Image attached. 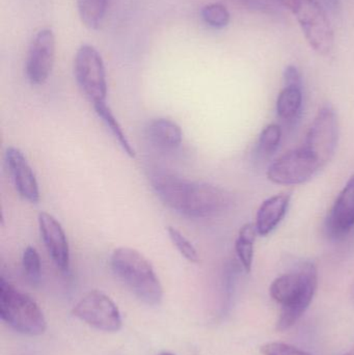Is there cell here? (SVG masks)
<instances>
[{
  "instance_id": "1",
  "label": "cell",
  "mask_w": 354,
  "mask_h": 355,
  "mask_svg": "<svg viewBox=\"0 0 354 355\" xmlns=\"http://www.w3.org/2000/svg\"><path fill=\"white\" fill-rule=\"evenodd\" d=\"M150 180L156 196L166 207L189 218L218 216L231 204L228 192L213 184L191 181L160 171L154 172Z\"/></svg>"
},
{
  "instance_id": "2",
  "label": "cell",
  "mask_w": 354,
  "mask_h": 355,
  "mask_svg": "<svg viewBox=\"0 0 354 355\" xmlns=\"http://www.w3.org/2000/svg\"><path fill=\"white\" fill-rule=\"evenodd\" d=\"M318 287V270L309 261L276 277L270 286V296L281 306L276 329H291L313 302Z\"/></svg>"
},
{
  "instance_id": "3",
  "label": "cell",
  "mask_w": 354,
  "mask_h": 355,
  "mask_svg": "<svg viewBox=\"0 0 354 355\" xmlns=\"http://www.w3.org/2000/svg\"><path fill=\"white\" fill-rule=\"evenodd\" d=\"M110 267L116 277L148 306H158L163 288L151 262L139 250L121 246L112 252Z\"/></svg>"
},
{
  "instance_id": "4",
  "label": "cell",
  "mask_w": 354,
  "mask_h": 355,
  "mask_svg": "<svg viewBox=\"0 0 354 355\" xmlns=\"http://www.w3.org/2000/svg\"><path fill=\"white\" fill-rule=\"evenodd\" d=\"M0 318L10 329L25 336H41L47 329L43 311L35 300L1 277Z\"/></svg>"
},
{
  "instance_id": "5",
  "label": "cell",
  "mask_w": 354,
  "mask_h": 355,
  "mask_svg": "<svg viewBox=\"0 0 354 355\" xmlns=\"http://www.w3.org/2000/svg\"><path fill=\"white\" fill-rule=\"evenodd\" d=\"M299 21L308 43L317 53L328 55L334 48V31L328 12L317 0H276Z\"/></svg>"
},
{
  "instance_id": "6",
  "label": "cell",
  "mask_w": 354,
  "mask_h": 355,
  "mask_svg": "<svg viewBox=\"0 0 354 355\" xmlns=\"http://www.w3.org/2000/svg\"><path fill=\"white\" fill-rule=\"evenodd\" d=\"M74 76L85 97L95 104L107 99L108 85L103 58L95 47L81 45L74 58Z\"/></svg>"
},
{
  "instance_id": "7",
  "label": "cell",
  "mask_w": 354,
  "mask_h": 355,
  "mask_svg": "<svg viewBox=\"0 0 354 355\" xmlns=\"http://www.w3.org/2000/svg\"><path fill=\"white\" fill-rule=\"evenodd\" d=\"M324 166L305 147L291 150L274 160L266 176L278 185H301L310 181Z\"/></svg>"
},
{
  "instance_id": "8",
  "label": "cell",
  "mask_w": 354,
  "mask_h": 355,
  "mask_svg": "<svg viewBox=\"0 0 354 355\" xmlns=\"http://www.w3.org/2000/svg\"><path fill=\"white\" fill-rule=\"evenodd\" d=\"M73 316L98 331L116 333L123 327L122 316L114 300L99 290L85 294L72 310Z\"/></svg>"
},
{
  "instance_id": "9",
  "label": "cell",
  "mask_w": 354,
  "mask_h": 355,
  "mask_svg": "<svg viewBox=\"0 0 354 355\" xmlns=\"http://www.w3.org/2000/svg\"><path fill=\"white\" fill-rule=\"evenodd\" d=\"M339 143V122L330 105L320 108L314 119L303 147L313 154L322 166L332 160Z\"/></svg>"
},
{
  "instance_id": "10",
  "label": "cell",
  "mask_w": 354,
  "mask_h": 355,
  "mask_svg": "<svg viewBox=\"0 0 354 355\" xmlns=\"http://www.w3.org/2000/svg\"><path fill=\"white\" fill-rule=\"evenodd\" d=\"M55 35L50 28H42L31 40L25 62L27 79L33 85H42L51 75L55 60Z\"/></svg>"
},
{
  "instance_id": "11",
  "label": "cell",
  "mask_w": 354,
  "mask_h": 355,
  "mask_svg": "<svg viewBox=\"0 0 354 355\" xmlns=\"http://www.w3.org/2000/svg\"><path fill=\"white\" fill-rule=\"evenodd\" d=\"M354 229V175L349 178L326 216V236L335 241L345 239Z\"/></svg>"
},
{
  "instance_id": "12",
  "label": "cell",
  "mask_w": 354,
  "mask_h": 355,
  "mask_svg": "<svg viewBox=\"0 0 354 355\" xmlns=\"http://www.w3.org/2000/svg\"><path fill=\"white\" fill-rule=\"evenodd\" d=\"M37 223L42 240L50 258L60 271L68 272L70 246L64 227L53 215L47 212L39 213Z\"/></svg>"
},
{
  "instance_id": "13",
  "label": "cell",
  "mask_w": 354,
  "mask_h": 355,
  "mask_svg": "<svg viewBox=\"0 0 354 355\" xmlns=\"http://www.w3.org/2000/svg\"><path fill=\"white\" fill-rule=\"evenodd\" d=\"M6 164L19 196L30 204H37L39 200V183L23 152L18 148L8 147Z\"/></svg>"
},
{
  "instance_id": "14",
  "label": "cell",
  "mask_w": 354,
  "mask_h": 355,
  "mask_svg": "<svg viewBox=\"0 0 354 355\" xmlns=\"http://www.w3.org/2000/svg\"><path fill=\"white\" fill-rule=\"evenodd\" d=\"M290 202V193H280L270 196L262 202L256 216L258 235L265 237L278 227L288 212Z\"/></svg>"
},
{
  "instance_id": "15",
  "label": "cell",
  "mask_w": 354,
  "mask_h": 355,
  "mask_svg": "<svg viewBox=\"0 0 354 355\" xmlns=\"http://www.w3.org/2000/svg\"><path fill=\"white\" fill-rule=\"evenodd\" d=\"M145 139L156 149L172 151L178 149L183 141L180 125L170 119L156 118L145 127Z\"/></svg>"
},
{
  "instance_id": "16",
  "label": "cell",
  "mask_w": 354,
  "mask_h": 355,
  "mask_svg": "<svg viewBox=\"0 0 354 355\" xmlns=\"http://www.w3.org/2000/svg\"><path fill=\"white\" fill-rule=\"evenodd\" d=\"M303 103V87H285L276 100V114L284 122H294L301 116Z\"/></svg>"
},
{
  "instance_id": "17",
  "label": "cell",
  "mask_w": 354,
  "mask_h": 355,
  "mask_svg": "<svg viewBox=\"0 0 354 355\" xmlns=\"http://www.w3.org/2000/svg\"><path fill=\"white\" fill-rule=\"evenodd\" d=\"M257 236L255 223H245L239 230L238 236L235 241V252L245 272H249L253 266L254 248Z\"/></svg>"
},
{
  "instance_id": "18",
  "label": "cell",
  "mask_w": 354,
  "mask_h": 355,
  "mask_svg": "<svg viewBox=\"0 0 354 355\" xmlns=\"http://www.w3.org/2000/svg\"><path fill=\"white\" fill-rule=\"evenodd\" d=\"M112 0H77V10L81 22L91 31L100 28Z\"/></svg>"
},
{
  "instance_id": "19",
  "label": "cell",
  "mask_w": 354,
  "mask_h": 355,
  "mask_svg": "<svg viewBox=\"0 0 354 355\" xmlns=\"http://www.w3.org/2000/svg\"><path fill=\"white\" fill-rule=\"evenodd\" d=\"M93 106L94 108H95L96 114L101 119L102 122L104 123L106 128L110 131L114 139L118 141L123 151H124L129 157L135 158L136 153H135L134 148L131 145L126 133L124 132L120 123L116 120L114 114H112L109 106L106 104V102H104V103L95 104V105Z\"/></svg>"
},
{
  "instance_id": "20",
  "label": "cell",
  "mask_w": 354,
  "mask_h": 355,
  "mask_svg": "<svg viewBox=\"0 0 354 355\" xmlns=\"http://www.w3.org/2000/svg\"><path fill=\"white\" fill-rule=\"evenodd\" d=\"M282 128L278 124H269L262 130L258 139L256 152L260 157L267 158L274 155L282 141Z\"/></svg>"
},
{
  "instance_id": "21",
  "label": "cell",
  "mask_w": 354,
  "mask_h": 355,
  "mask_svg": "<svg viewBox=\"0 0 354 355\" xmlns=\"http://www.w3.org/2000/svg\"><path fill=\"white\" fill-rule=\"evenodd\" d=\"M202 19L208 26L212 28L222 29L228 26L231 20L230 12L224 4L209 3L204 6L201 10Z\"/></svg>"
},
{
  "instance_id": "22",
  "label": "cell",
  "mask_w": 354,
  "mask_h": 355,
  "mask_svg": "<svg viewBox=\"0 0 354 355\" xmlns=\"http://www.w3.org/2000/svg\"><path fill=\"white\" fill-rule=\"evenodd\" d=\"M22 269L31 285H39L42 277V263L39 252L33 246H27L22 254Z\"/></svg>"
},
{
  "instance_id": "23",
  "label": "cell",
  "mask_w": 354,
  "mask_h": 355,
  "mask_svg": "<svg viewBox=\"0 0 354 355\" xmlns=\"http://www.w3.org/2000/svg\"><path fill=\"white\" fill-rule=\"evenodd\" d=\"M168 234L172 243L176 246L178 252H180L187 261L191 263L199 262L200 258L197 250H195L193 244L191 243L178 229L174 227H168Z\"/></svg>"
},
{
  "instance_id": "24",
  "label": "cell",
  "mask_w": 354,
  "mask_h": 355,
  "mask_svg": "<svg viewBox=\"0 0 354 355\" xmlns=\"http://www.w3.org/2000/svg\"><path fill=\"white\" fill-rule=\"evenodd\" d=\"M261 352L264 355H311L294 346L280 342L265 344L262 346Z\"/></svg>"
},
{
  "instance_id": "25",
  "label": "cell",
  "mask_w": 354,
  "mask_h": 355,
  "mask_svg": "<svg viewBox=\"0 0 354 355\" xmlns=\"http://www.w3.org/2000/svg\"><path fill=\"white\" fill-rule=\"evenodd\" d=\"M236 2L253 10H263V12H272L278 10V2L276 0H235Z\"/></svg>"
},
{
  "instance_id": "26",
  "label": "cell",
  "mask_w": 354,
  "mask_h": 355,
  "mask_svg": "<svg viewBox=\"0 0 354 355\" xmlns=\"http://www.w3.org/2000/svg\"><path fill=\"white\" fill-rule=\"evenodd\" d=\"M285 87H303L301 72L295 66H288L284 71Z\"/></svg>"
},
{
  "instance_id": "27",
  "label": "cell",
  "mask_w": 354,
  "mask_h": 355,
  "mask_svg": "<svg viewBox=\"0 0 354 355\" xmlns=\"http://www.w3.org/2000/svg\"><path fill=\"white\" fill-rule=\"evenodd\" d=\"M322 8L326 10H330V12H339L341 10V0H317Z\"/></svg>"
},
{
  "instance_id": "28",
  "label": "cell",
  "mask_w": 354,
  "mask_h": 355,
  "mask_svg": "<svg viewBox=\"0 0 354 355\" xmlns=\"http://www.w3.org/2000/svg\"><path fill=\"white\" fill-rule=\"evenodd\" d=\"M158 355H176V354H172V352H161V354H159Z\"/></svg>"
},
{
  "instance_id": "29",
  "label": "cell",
  "mask_w": 354,
  "mask_h": 355,
  "mask_svg": "<svg viewBox=\"0 0 354 355\" xmlns=\"http://www.w3.org/2000/svg\"><path fill=\"white\" fill-rule=\"evenodd\" d=\"M344 355H354V348L353 350H351V352H349L348 354Z\"/></svg>"
},
{
  "instance_id": "30",
  "label": "cell",
  "mask_w": 354,
  "mask_h": 355,
  "mask_svg": "<svg viewBox=\"0 0 354 355\" xmlns=\"http://www.w3.org/2000/svg\"><path fill=\"white\" fill-rule=\"evenodd\" d=\"M353 300H354V290H353Z\"/></svg>"
}]
</instances>
